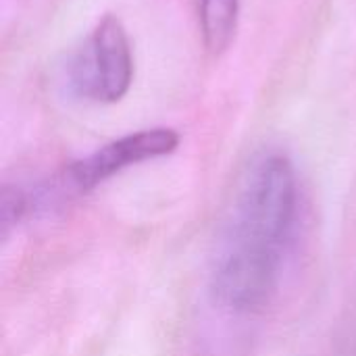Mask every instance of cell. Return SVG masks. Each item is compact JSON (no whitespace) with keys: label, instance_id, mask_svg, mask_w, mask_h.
Here are the masks:
<instances>
[{"label":"cell","instance_id":"1","mask_svg":"<svg viewBox=\"0 0 356 356\" xmlns=\"http://www.w3.org/2000/svg\"><path fill=\"white\" fill-rule=\"evenodd\" d=\"M300 211L292 159L269 150L246 167L211 265V296L227 313L263 311L277 292Z\"/></svg>","mask_w":356,"mask_h":356},{"label":"cell","instance_id":"3","mask_svg":"<svg viewBox=\"0 0 356 356\" xmlns=\"http://www.w3.org/2000/svg\"><path fill=\"white\" fill-rule=\"evenodd\" d=\"M177 146L179 134L169 127H152L127 134L119 140L104 144L86 159L71 163L63 175L60 190L65 194H86L134 165L175 152Z\"/></svg>","mask_w":356,"mask_h":356},{"label":"cell","instance_id":"4","mask_svg":"<svg viewBox=\"0 0 356 356\" xmlns=\"http://www.w3.org/2000/svg\"><path fill=\"white\" fill-rule=\"evenodd\" d=\"M240 19V0H200V29L204 46L221 54L236 38Z\"/></svg>","mask_w":356,"mask_h":356},{"label":"cell","instance_id":"2","mask_svg":"<svg viewBox=\"0 0 356 356\" xmlns=\"http://www.w3.org/2000/svg\"><path fill=\"white\" fill-rule=\"evenodd\" d=\"M134 81V52L123 23L106 15L71 63L73 90L96 102H119Z\"/></svg>","mask_w":356,"mask_h":356}]
</instances>
